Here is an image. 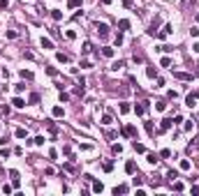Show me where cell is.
<instances>
[{"label": "cell", "instance_id": "obj_1", "mask_svg": "<svg viewBox=\"0 0 199 196\" xmlns=\"http://www.w3.org/2000/svg\"><path fill=\"white\" fill-rule=\"evenodd\" d=\"M171 32H174V28H171V23H167V26L165 28H162V30H160V32H157V39H165V37H169V35H171Z\"/></svg>", "mask_w": 199, "mask_h": 196}, {"label": "cell", "instance_id": "obj_2", "mask_svg": "<svg viewBox=\"0 0 199 196\" xmlns=\"http://www.w3.org/2000/svg\"><path fill=\"white\" fill-rule=\"evenodd\" d=\"M146 108H148V102H139V104H134V113H137V116H144Z\"/></svg>", "mask_w": 199, "mask_h": 196}, {"label": "cell", "instance_id": "obj_3", "mask_svg": "<svg viewBox=\"0 0 199 196\" xmlns=\"http://www.w3.org/2000/svg\"><path fill=\"white\" fill-rule=\"evenodd\" d=\"M97 35L100 37H109V26H107V23H97Z\"/></svg>", "mask_w": 199, "mask_h": 196}, {"label": "cell", "instance_id": "obj_4", "mask_svg": "<svg viewBox=\"0 0 199 196\" xmlns=\"http://www.w3.org/2000/svg\"><path fill=\"white\" fill-rule=\"evenodd\" d=\"M171 125H174L171 118H165V120L160 122V132H169V129H171Z\"/></svg>", "mask_w": 199, "mask_h": 196}, {"label": "cell", "instance_id": "obj_5", "mask_svg": "<svg viewBox=\"0 0 199 196\" xmlns=\"http://www.w3.org/2000/svg\"><path fill=\"white\" fill-rule=\"evenodd\" d=\"M134 171H137V164L132 159H127L125 161V173H130V175H134Z\"/></svg>", "mask_w": 199, "mask_h": 196}, {"label": "cell", "instance_id": "obj_6", "mask_svg": "<svg viewBox=\"0 0 199 196\" xmlns=\"http://www.w3.org/2000/svg\"><path fill=\"white\" fill-rule=\"evenodd\" d=\"M137 134V127L134 125H125L123 127V136H134Z\"/></svg>", "mask_w": 199, "mask_h": 196}, {"label": "cell", "instance_id": "obj_7", "mask_svg": "<svg viewBox=\"0 0 199 196\" xmlns=\"http://www.w3.org/2000/svg\"><path fill=\"white\" fill-rule=\"evenodd\" d=\"M9 178L14 182V187H21V178H19V171H9Z\"/></svg>", "mask_w": 199, "mask_h": 196}, {"label": "cell", "instance_id": "obj_8", "mask_svg": "<svg viewBox=\"0 0 199 196\" xmlns=\"http://www.w3.org/2000/svg\"><path fill=\"white\" fill-rule=\"evenodd\" d=\"M197 97H199V92H192V95H188V97H185V104H188V106H195Z\"/></svg>", "mask_w": 199, "mask_h": 196}, {"label": "cell", "instance_id": "obj_9", "mask_svg": "<svg viewBox=\"0 0 199 196\" xmlns=\"http://www.w3.org/2000/svg\"><path fill=\"white\" fill-rule=\"evenodd\" d=\"M63 113H65V111H63V106H53V108H51V116H53V118H63Z\"/></svg>", "mask_w": 199, "mask_h": 196}, {"label": "cell", "instance_id": "obj_10", "mask_svg": "<svg viewBox=\"0 0 199 196\" xmlns=\"http://www.w3.org/2000/svg\"><path fill=\"white\" fill-rule=\"evenodd\" d=\"M113 194H127V185H118V187H113Z\"/></svg>", "mask_w": 199, "mask_h": 196}, {"label": "cell", "instance_id": "obj_11", "mask_svg": "<svg viewBox=\"0 0 199 196\" xmlns=\"http://www.w3.org/2000/svg\"><path fill=\"white\" fill-rule=\"evenodd\" d=\"M14 136H16V139H26V136H28V129H23V127H19L16 132H14Z\"/></svg>", "mask_w": 199, "mask_h": 196}, {"label": "cell", "instance_id": "obj_12", "mask_svg": "<svg viewBox=\"0 0 199 196\" xmlns=\"http://www.w3.org/2000/svg\"><path fill=\"white\" fill-rule=\"evenodd\" d=\"M125 67V60H116V63L111 65V71H118V69H123Z\"/></svg>", "mask_w": 199, "mask_h": 196}, {"label": "cell", "instance_id": "obj_13", "mask_svg": "<svg viewBox=\"0 0 199 196\" xmlns=\"http://www.w3.org/2000/svg\"><path fill=\"white\" fill-rule=\"evenodd\" d=\"M118 28H121V30H130V21H127V18H121V21H118Z\"/></svg>", "mask_w": 199, "mask_h": 196}, {"label": "cell", "instance_id": "obj_14", "mask_svg": "<svg viewBox=\"0 0 199 196\" xmlns=\"http://www.w3.org/2000/svg\"><path fill=\"white\" fill-rule=\"evenodd\" d=\"M12 104H14L16 108H23V106H26V102H23L21 97H14V99H12Z\"/></svg>", "mask_w": 199, "mask_h": 196}, {"label": "cell", "instance_id": "obj_15", "mask_svg": "<svg viewBox=\"0 0 199 196\" xmlns=\"http://www.w3.org/2000/svg\"><path fill=\"white\" fill-rule=\"evenodd\" d=\"M102 55H104V58H113V49H111V46H104Z\"/></svg>", "mask_w": 199, "mask_h": 196}, {"label": "cell", "instance_id": "obj_16", "mask_svg": "<svg viewBox=\"0 0 199 196\" xmlns=\"http://www.w3.org/2000/svg\"><path fill=\"white\" fill-rule=\"evenodd\" d=\"M146 161H148V164H157V155H155V152H148Z\"/></svg>", "mask_w": 199, "mask_h": 196}, {"label": "cell", "instance_id": "obj_17", "mask_svg": "<svg viewBox=\"0 0 199 196\" xmlns=\"http://www.w3.org/2000/svg\"><path fill=\"white\" fill-rule=\"evenodd\" d=\"M42 49H53V42L49 37H42Z\"/></svg>", "mask_w": 199, "mask_h": 196}, {"label": "cell", "instance_id": "obj_18", "mask_svg": "<svg viewBox=\"0 0 199 196\" xmlns=\"http://www.w3.org/2000/svg\"><path fill=\"white\" fill-rule=\"evenodd\" d=\"M93 192H95V194H102V192H104V185H102V182H93Z\"/></svg>", "mask_w": 199, "mask_h": 196}, {"label": "cell", "instance_id": "obj_19", "mask_svg": "<svg viewBox=\"0 0 199 196\" xmlns=\"http://www.w3.org/2000/svg\"><path fill=\"white\" fill-rule=\"evenodd\" d=\"M81 2H83V0H67V7H69V9H74V7H81Z\"/></svg>", "mask_w": 199, "mask_h": 196}, {"label": "cell", "instance_id": "obj_20", "mask_svg": "<svg viewBox=\"0 0 199 196\" xmlns=\"http://www.w3.org/2000/svg\"><path fill=\"white\" fill-rule=\"evenodd\" d=\"M51 16H53V21H60V18H63V12H60V9H51Z\"/></svg>", "mask_w": 199, "mask_h": 196}, {"label": "cell", "instance_id": "obj_21", "mask_svg": "<svg viewBox=\"0 0 199 196\" xmlns=\"http://www.w3.org/2000/svg\"><path fill=\"white\" fill-rule=\"evenodd\" d=\"M21 79L30 81V79H33V71H30V69H21Z\"/></svg>", "mask_w": 199, "mask_h": 196}, {"label": "cell", "instance_id": "obj_22", "mask_svg": "<svg viewBox=\"0 0 199 196\" xmlns=\"http://www.w3.org/2000/svg\"><path fill=\"white\" fill-rule=\"evenodd\" d=\"M111 152H113V155H121V152H123V145H121V143H113V145H111Z\"/></svg>", "mask_w": 199, "mask_h": 196}, {"label": "cell", "instance_id": "obj_23", "mask_svg": "<svg viewBox=\"0 0 199 196\" xmlns=\"http://www.w3.org/2000/svg\"><path fill=\"white\" fill-rule=\"evenodd\" d=\"M118 108H121V113H130V104H127V102H121V106H118Z\"/></svg>", "mask_w": 199, "mask_h": 196}, {"label": "cell", "instance_id": "obj_24", "mask_svg": "<svg viewBox=\"0 0 199 196\" xmlns=\"http://www.w3.org/2000/svg\"><path fill=\"white\" fill-rule=\"evenodd\" d=\"M146 76H148V79H155V76H157V69L148 67V69H146Z\"/></svg>", "mask_w": 199, "mask_h": 196}, {"label": "cell", "instance_id": "obj_25", "mask_svg": "<svg viewBox=\"0 0 199 196\" xmlns=\"http://www.w3.org/2000/svg\"><path fill=\"white\" fill-rule=\"evenodd\" d=\"M144 127H146V134H148V136H153V134H155V129H153V122H146Z\"/></svg>", "mask_w": 199, "mask_h": 196}, {"label": "cell", "instance_id": "obj_26", "mask_svg": "<svg viewBox=\"0 0 199 196\" xmlns=\"http://www.w3.org/2000/svg\"><path fill=\"white\" fill-rule=\"evenodd\" d=\"M56 60H58V63H67L69 58H67L65 53H56Z\"/></svg>", "mask_w": 199, "mask_h": 196}, {"label": "cell", "instance_id": "obj_27", "mask_svg": "<svg viewBox=\"0 0 199 196\" xmlns=\"http://www.w3.org/2000/svg\"><path fill=\"white\" fill-rule=\"evenodd\" d=\"M9 155H12V150H9V148H2V150H0V157H2V159H7Z\"/></svg>", "mask_w": 199, "mask_h": 196}, {"label": "cell", "instance_id": "obj_28", "mask_svg": "<svg viewBox=\"0 0 199 196\" xmlns=\"http://www.w3.org/2000/svg\"><path fill=\"white\" fill-rule=\"evenodd\" d=\"M167 178H169V180H171V182H174V180H176V178H178V171H169V173H167Z\"/></svg>", "mask_w": 199, "mask_h": 196}, {"label": "cell", "instance_id": "obj_29", "mask_svg": "<svg viewBox=\"0 0 199 196\" xmlns=\"http://www.w3.org/2000/svg\"><path fill=\"white\" fill-rule=\"evenodd\" d=\"M160 157H165V159H169V157H171V150H169V148H165V150H160Z\"/></svg>", "mask_w": 199, "mask_h": 196}, {"label": "cell", "instance_id": "obj_30", "mask_svg": "<svg viewBox=\"0 0 199 196\" xmlns=\"http://www.w3.org/2000/svg\"><path fill=\"white\" fill-rule=\"evenodd\" d=\"M102 169L107 171V173H109V171H113V161H104V164H102Z\"/></svg>", "mask_w": 199, "mask_h": 196}, {"label": "cell", "instance_id": "obj_31", "mask_svg": "<svg viewBox=\"0 0 199 196\" xmlns=\"http://www.w3.org/2000/svg\"><path fill=\"white\" fill-rule=\"evenodd\" d=\"M102 125H111V116H109V113L102 116Z\"/></svg>", "mask_w": 199, "mask_h": 196}, {"label": "cell", "instance_id": "obj_32", "mask_svg": "<svg viewBox=\"0 0 199 196\" xmlns=\"http://www.w3.org/2000/svg\"><path fill=\"white\" fill-rule=\"evenodd\" d=\"M28 102H30V104H37V102H40V95H37V92H33V95H30V99H28Z\"/></svg>", "mask_w": 199, "mask_h": 196}, {"label": "cell", "instance_id": "obj_33", "mask_svg": "<svg viewBox=\"0 0 199 196\" xmlns=\"http://www.w3.org/2000/svg\"><path fill=\"white\" fill-rule=\"evenodd\" d=\"M132 145H134V150H137V152H146V148H144L141 143H137V141H134V143H132Z\"/></svg>", "mask_w": 199, "mask_h": 196}, {"label": "cell", "instance_id": "obj_34", "mask_svg": "<svg viewBox=\"0 0 199 196\" xmlns=\"http://www.w3.org/2000/svg\"><path fill=\"white\" fill-rule=\"evenodd\" d=\"M160 65H162V67H169V65H171V58H167V55H165V58L160 60Z\"/></svg>", "mask_w": 199, "mask_h": 196}, {"label": "cell", "instance_id": "obj_35", "mask_svg": "<svg viewBox=\"0 0 199 196\" xmlns=\"http://www.w3.org/2000/svg\"><path fill=\"white\" fill-rule=\"evenodd\" d=\"M183 129H185V132H192V129H195V122H192V120H190V122H185Z\"/></svg>", "mask_w": 199, "mask_h": 196}, {"label": "cell", "instance_id": "obj_36", "mask_svg": "<svg viewBox=\"0 0 199 196\" xmlns=\"http://www.w3.org/2000/svg\"><path fill=\"white\" fill-rule=\"evenodd\" d=\"M181 171H190V161H188V159L181 161Z\"/></svg>", "mask_w": 199, "mask_h": 196}, {"label": "cell", "instance_id": "obj_37", "mask_svg": "<svg viewBox=\"0 0 199 196\" xmlns=\"http://www.w3.org/2000/svg\"><path fill=\"white\" fill-rule=\"evenodd\" d=\"M167 108V102H157L155 104V111H165Z\"/></svg>", "mask_w": 199, "mask_h": 196}, {"label": "cell", "instance_id": "obj_38", "mask_svg": "<svg viewBox=\"0 0 199 196\" xmlns=\"http://www.w3.org/2000/svg\"><path fill=\"white\" fill-rule=\"evenodd\" d=\"M33 143H35V145H44V136H35Z\"/></svg>", "mask_w": 199, "mask_h": 196}, {"label": "cell", "instance_id": "obj_39", "mask_svg": "<svg viewBox=\"0 0 199 196\" xmlns=\"http://www.w3.org/2000/svg\"><path fill=\"white\" fill-rule=\"evenodd\" d=\"M176 76H178V79H183V81H190V79H192L190 74H183V71H178V74H176Z\"/></svg>", "mask_w": 199, "mask_h": 196}, {"label": "cell", "instance_id": "obj_40", "mask_svg": "<svg viewBox=\"0 0 199 196\" xmlns=\"http://www.w3.org/2000/svg\"><path fill=\"white\" fill-rule=\"evenodd\" d=\"M81 51H83V53H90V42H83V46H81Z\"/></svg>", "mask_w": 199, "mask_h": 196}, {"label": "cell", "instance_id": "obj_41", "mask_svg": "<svg viewBox=\"0 0 199 196\" xmlns=\"http://www.w3.org/2000/svg\"><path fill=\"white\" fill-rule=\"evenodd\" d=\"M14 90H16V92H23V90H26V83H16V85H14Z\"/></svg>", "mask_w": 199, "mask_h": 196}, {"label": "cell", "instance_id": "obj_42", "mask_svg": "<svg viewBox=\"0 0 199 196\" xmlns=\"http://www.w3.org/2000/svg\"><path fill=\"white\" fill-rule=\"evenodd\" d=\"M2 194H12V187H9V185H7V182H5V185H2Z\"/></svg>", "mask_w": 199, "mask_h": 196}, {"label": "cell", "instance_id": "obj_43", "mask_svg": "<svg viewBox=\"0 0 199 196\" xmlns=\"http://www.w3.org/2000/svg\"><path fill=\"white\" fill-rule=\"evenodd\" d=\"M65 35H67V39H77V32H74V30H67Z\"/></svg>", "mask_w": 199, "mask_h": 196}, {"label": "cell", "instance_id": "obj_44", "mask_svg": "<svg viewBox=\"0 0 199 196\" xmlns=\"http://www.w3.org/2000/svg\"><path fill=\"white\" fill-rule=\"evenodd\" d=\"M46 74H49V76H56L58 71H56V67H46Z\"/></svg>", "mask_w": 199, "mask_h": 196}, {"label": "cell", "instance_id": "obj_45", "mask_svg": "<svg viewBox=\"0 0 199 196\" xmlns=\"http://www.w3.org/2000/svg\"><path fill=\"white\" fill-rule=\"evenodd\" d=\"M171 185H174V189H176V192H183V185H181V182H176V180H174Z\"/></svg>", "mask_w": 199, "mask_h": 196}, {"label": "cell", "instance_id": "obj_46", "mask_svg": "<svg viewBox=\"0 0 199 196\" xmlns=\"http://www.w3.org/2000/svg\"><path fill=\"white\" fill-rule=\"evenodd\" d=\"M121 44H123V35L118 32V35H116V46H121Z\"/></svg>", "mask_w": 199, "mask_h": 196}, {"label": "cell", "instance_id": "obj_47", "mask_svg": "<svg viewBox=\"0 0 199 196\" xmlns=\"http://www.w3.org/2000/svg\"><path fill=\"white\" fill-rule=\"evenodd\" d=\"M190 35H192V37H199V28H192V30H190Z\"/></svg>", "mask_w": 199, "mask_h": 196}, {"label": "cell", "instance_id": "obj_48", "mask_svg": "<svg viewBox=\"0 0 199 196\" xmlns=\"http://www.w3.org/2000/svg\"><path fill=\"white\" fill-rule=\"evenodd\" d=\"M123 5H125V7H132V0H123Z\"/></svg>", "mask_w": 199, "mask_h": 196}, {"label": "cell", "instance_id": "obj_49", "mask_svg": "<svg viewBox=\"0 0 199 196\" xmlns=\"http://www.w3.org/2000/svg\"><path fill=\"white\" fill-rule=\"evenodd\" d=\"M192 51H195V53H199V42H197L195 46H192Z\"/></svg>", "mask_w": 199, "mask_h": 196}, {"label": "cell", "instance_id": "obj_50", "mask_svg": "<svg viewBox=\"0 0 199 196\" xmlns=\"http://www.w3.org/2000/svg\"><path fill=\"white\" fill-rule=\"evenodd\" d=\"M100 2H102V5H111L113 0H100Z\"/></svg>", "mask_w": 199, "mask_h": 196}, {"label": "cell", "instance_id": "obj_51", "mask_svg": "<svg viewBox=\"0 0 199 196\" xmlns=\"http://www.w3.org/2000/svg\"><path fill=\"white\" fill-rule=\"evenodd\" d=\"M197 21H199V14H197Z\"/></svg>", "mask_w": 199, "mask_h": 196}]
</instances>
